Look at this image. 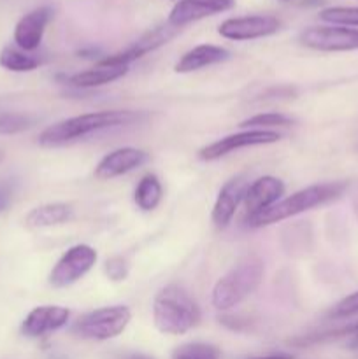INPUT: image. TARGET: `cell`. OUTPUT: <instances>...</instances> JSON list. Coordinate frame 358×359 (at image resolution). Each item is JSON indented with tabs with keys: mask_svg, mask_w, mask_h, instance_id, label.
I'll return each mask as SVG.
<instances>
[{
	"mask_svg": "<svg viewBox=\"0 0 358 359\" xmlns=\"http://www.w3.org/2000/svg\"><path fill=\"white\" fill-rule=\"evenodd\" d=\"M132 319V312L125 305H109L95 309L81 316L72 325V333L79 339L105 342L121 335Z\"/></svg>",
	"mask_w": 358,
	"mask_h": 359,
	"instance_id": "obj_5",
	"label": "cell"
},
{
	"mask_svg": "<svg viewBox=\"0 0 358 359\" xmlns=\"http://www.w3.org/2000/svg\"><path fill=\"white\" fill-rule=\"evenodd\" d=\"M347 188L346 181H333V182H321V184H312L304 189H298L293 195L281 198L276 205L256 216L246 217V223L249 228H263L269 224L279 223V221L288 219V217L298 216L302 212L316 209L319 205L337 200Z\"/></svg>",
	"mask_w": 358,
	"mask_h": 359,
	"instance_id": "obj_3",
	"label": "cell"
},
{
	"mask_svg": "<svg viewBox=\"0 0 358 359\" xmlns=\"http://www.w3.org/2000/svg\"><path fill=\"white\" fill-rule=\"evenodd\" d=\"M128 272H130L128 263H126V259L121 258V256H112V258L105 259L104 273L107 276L109 280H112V283H121V280H126Z\"/></svg>",
	"mask_w": 358,
	"mask_h": 359,
	"instance_id": "obj_26",
	"label": "cell"
},
{
	"mask_svg": "<svg viewBox=\"0 0 358 359\" xmlns=\"http://www.w3.org/2000/svg\"><path fill=\"white\" fill-rule=\"evenodd\" d=\"M97 263V251L88 244H76L67 249L49 272L53 287H69L83 279Z\"/></svg>",
	"mask_w": 358,
	"mask_h": 359,
	"instance_id": "obj_7",
	"label": "cell"
},
{
	"mask_svg": "<svg viewBox=\"0 0 358 359\" xmlns=\"http://www.w3.org/2000/svg\"><path fill=\"white\" fill-rule=\"evenodd\" d=\"M290 125H293V119L288 118L286 114H281V112H262V114H255L251 116V118L239 123V128L270 130V128H276V126H290Z\"/></svg>",
	"mask_w": 358,
	"mask_h": 359,
	"instance_id": "obj_22",
	"label": "cell"
},
{
	"mask_svg": "<svg viewBox=\"0 0 358 359\" xmlns=\"http://www.w3.org/2000/svg\"><path fill=\"white\" fill-rule=\"evenodd\" d=\"M70 318V312L62 305H41L34 311L28 312L25 321L21 323V335L28 339H39L48 333L58 332L63 326H67Z\"/></svg>",
	"mask_w": 358,
	"mask_h": 359,
	"instance_id": "obj_14",
	"label": "cell"
},
{
	"mask_svg": "<svg viewBox=\"0 0 358 359\" xmlns=\"http://www.w3.org/2000/svg\"><path fill=\"white\" fill-rule=\"evenodd\" d=\"M248 186L249 181L246 175H235L221 186L216 202H214L213 212H211V221L218 230H225L232 223L239 205L244 200Z\"/></svg>",
	"mask_w": 358,
	"mask_h": 359,
	"instance_id": "obj_12",
	"label": "cell"
},
{
	"mask_svg": "<svg viewBox=\"0 0 358 359\" xmlns=\"http://www.w3.org/2000/svg\"><path fill=\"white\" fill-rule=\"evenodd\" d=\"M202 319L195 298L179 284L161 287L153 300V323L164 335H185Z\"/></svg>",
	"mask_w": 358,
	"mask_h": 359,
	"instance_id": "obj_2",
	"label": "cell"
},
{
	"mask_svg": "<svg viewBox=\"0 0 358 359\" xmlns=\"http://www.w3.org/2000/svg\"><path fill=\"white\" fill-rule=\"evenodd\" d=\"M119 359H154L153 356H147V354H140V353H132V354H125L123 358Z\"/></svg>",
	"mask_w": 358,
	"mask_h": 359,
	"instance_id": "obj_31",
	"label": "cell"
},
{
	"mask_svg": "<svg viewBox=\"0 0 358 359\" xmlns=\"http://www.w3.org/2000/svg\"><path fill=\"white\" fill-rule=\"evenodd\" d=\"M41 60L35 58L34 55L27 51H21L20 48H4L0 51V67L11 72H32V70L39 69Z\"/></svg>",
	"mask_w": 358,
	"mask_h": 359,
	"instance_id": "obj_21",
	"label": "cell"
},
{
	"mask_svg": "<svg viewBox=\"0 0 358 359\" xmlns=\"http://www.w3.org/2000/svg\"><path fill=\"white\" fill-rule=\"evenodd\" d=\"M319 20L329 25L358 28V7H325L319 11Z\"/></svg>",
	"mask_w": 358,
	"mask_h": 359,
	"instance_id": "obj_24",
	"label": "cell"
},
{
	"mask_svg": "<svg viewBox=\"0 0 358 359\" xmlns=\"http://www.w3.org/2000/svg\"><path fill=\"white\" fill-rule=\"evenodd\" d=\"M263 276L265 265L262 258L256 255L244 256L214 284L211 304L216 311H232L258 290Z\"/></svg>",
	"mask_w": 358,
	"mask_h": 359,
	"instance_id": "obj_4",
	"label": "cell"
},
{
	"mask_svg": "<svg viewBox=\"0 0 358 359\" xmlns=\"http://www.w3.org/2000/svg\"><path fill=\"white\" fill-rule=\"evenodd\" d=\"M150 161V154L137 147H118L105 154L95 167L93 175L98 181H111L137 170Z\"/></svg>",
	"mask_w": 358,
	"mask_h": 359,
	"instance_id": "obj_11",
	"label": "cell"
},
{
	"mask_svg": "<svg viewBox=\"0 0 358 359\" xmlns=\"http://www.w3.org/2000/svg\"><path fill=\"white\" fill-rule=\"evenodd\" d=\"M279 30V20L269 14H251V16L228 18L218 27V34L228 41H255L270 37Z\"/></svg>",
	"mask_w": 358,
	"mask_h": 359,
	"instance_id": "obj_9",
	"label": "cell"
},
{
	"mask_svg": "<svg viewBox=\"0 0 358 359\" xmlns=\"http://www.w3.org/2000/svg\"><path fill=\"white\" fill-rule=\"evenodd\" d=\"M251 359H293V356H290V354H269V356H260Z\"/></svg>",
	"mask_w": 358,
	"mask_h": 359,
	"instance_id": "obj_30",
	"label": "cell"
},
{
	"mask_svg": "<svg viewBox=\"0 0 358 359\" xmlns=\"http://www.w3.org/2000/svg\"><path fill=\"white\" fill-rule=\"evenodd\" d=\"M74 219V209L72 205L63 202H53V203H44V205H39L35 209H32L30 212L25 217V224L28 228H51V226H60V224L70 223Z\"/></svg>",
	"mask_w": 358,
	"mask_h": 359,
	"instance_id": "obj_19",
	"label": "cell"
},
{
	"mask_svg": "<svg viewBox=\"0 0 358 359\" xmlns=\"http://www.w3.org/2000/svg\"><path fill=\"white\" fill-rule=\"evenodd\" d=\"M34 126V119L27 114H18V112H6L0 114V135H13L20 133Z\"/></svg>",
	"mask_w": 358,
	"mask_h": 359,
	"instance_id": "obj_25",
	"label": "cell"
},
{
	"mask_svg": "<svg viewBox=\"0 0 358 359\" xmlns=\"http://www.w3.org/2000/svg\"><path fill=\"white\" fill-rule=\"evenodd\" d=\"M161 198H164V188H161L160 179L154 174L144 175L133 193V202H135L137 209H140L142 212H151L160 205Z\"/></svg>",
	"mask_w": 358,
	"mask_h": 359,
	"instance_id": "obj_20",
	"label": "cell"
},
{
	"mask_svg": "<svg viewBox=\"0 0 358 359\" xmlns=\"http://www.w3.org/2000/svg\"><path fill=\"white\" fill-rule=\"evenodd\" d=\"M284 195V182L274 175H263L253 181L246 189L242 205L246 209V217L256 216L263 210L276 205Z\"/></svg>",
	"mask_w": 358,
	"mask_h": 359,
	"instance_id": "obj_15",
	"label": "cell"
},
{
	"mask_svg": "<svg viewBox=\"0 0 358 359\" xmlns=\"http://www.w3.org/2000/svg\"><path fill=\"white\" fill-rule=\"evenodd\" d=\"M53 18V9L48 6L37 7L25 14L14 27V42L21 51L32 53L41 46L46 27Z\"/></svg>",
	"mask_w": 358,
	"mask_h": 359,
	"instance_id": "obj_16",
	"label": "cell"
},
{
	"mask_svg": "<svg viewBox=\"0 0 358 359\" xmlns=\"http://www.w3.org/2000/svg\"><path fill=\"white\" fill-rule=\"evenodd\" d=\"M11 198H13V188L7 182H0V214L9 207Z\"/></svg>",
	"mask_w": 358,
	"mask_h": 359,
	"instance_id": "obj_28",
	"label": "cell"
},
{
	"mask_svg": "<svg viewBox=\"0 0 358 359\" xmlns=\"http://www.w3.org/2000/svg\"><path fill=\"white\" fill-rule=\"evenodd\" d=\"M2 158H4V154H2V153H0V161H2Z\"/></svg>",
	"mask_w": 358,
	"mask_h": 359,
	"instance_id": "obj_32",
	"label": "cell"
},
{
	"mask_svg": "<svg viewBox=\"0 0 358 359\" xmlns=\"http://www.w3.org/2000/svg\"><path fill=\"white\" fill-rule=\"evenodd\" d=\"M358 314V291L344 297L336 307L330 311V318L333 319H346L353 318Z\"/></svg>",
	"mask_w": 358,
	"mask_h": 359,
	"instance_id": "obj_27",
	"label": "cell"
},
{
	"mask_svg": "<svg viewBox=\"0 0 358 359\" xmlns=\"http://www.w3.org/2000/svg\"><path fill=\"white\" fill-rule=\"evenodd\" d=\"M281 2H290V0H281Z\"/></svg>",
	"mask_w": 358,
	"mask_h": 359,
	"instance_id": "obj_33",
	"label": "cell"
},
{
	"mask_svg": "<svg viewBox=\"0 0 358 359\" xmlns=\"http://www.w3.org/2000/svg\"><path fill=\"white\" fill-rule=\"evenodd\" d=\"M126 74H128V67H111L97 63L93 69L65 77V84L77 88V90H91V88H100L105 86V84L114 83V81L121 79Z\"/></svg>",
	"mask_w": 358,
	"mask_h": 359,
	"instance_id": "obj_18",
	"label": "cell"
},
{
	"mask_svg": "<svg viewBox=\"0 0 358 359\" xmlns=\"http://www.w3.org/2000/svg\"><path fill=\"white\" fill-rule=\"evenodd\" d=\"M302 46L323 53H344L358 49V28L340 25H318L300 32Z\"/></svg>",
	"mask_w": 358,
	"mask_h": 359,
	"instance_id": "obj_6",
	"label": "cell"
},
{
	"mask_svg": "<svg viewBox=\"0 0 358 359\" xmlns=\"http://www.w3.org/2000/svg\"><path fill=\"white\" fill-rule=\"evenodd\" d=\"M235 0H178L168 13L167 23L175 28L186 27L190 23L216 16L234 9Z\"/></svg>",
	"mask_w": 358,
	"mask_h": 359,
	"instance_id": "obj_13",
	"label": "cell"
},
{
	"mask_svg": "<svg viewBox=\"0 0 358 359\" xmlns=\"http://www.w3.org/2000/svg\"><path fill=\"white\" fill-rule=\"evenodd\" d=\"M279 140L281 133L274 132V130H242V132L221 137V139L207 144L199 151V158L202 161H216L234 151L244 149V147L267 146V144L279 142Z\"/></svg>",
	"mask_w": 358,
	"mask_h": 359,
	"instance_id": "obj_8",
	"label": "cell"
},
{
	"mask_svg": "<svg viewBox=\"0 0 358 359\" xmlns=\"http://www.w3.org/2000/svg\"><path fill=\"white\" fill-rule=\"evenodd\" d=\"M171 359H220V349L204 342H190L175 347Z\"/></svg>",
	"mask_w": 358,
	"mask_h": 359,
	"instance_id": "obj_23",
	"label": "cell"
},
{
	"mask_svg": "<svg viewBox=\"0 0 358 359\" xmlns=\"http://www.w3.org/2000/svg\"><path fill=\"white\" fill-rule=\"evenodd\" d=\"M144 114L139 111H123V109H112V111L88 112V114L74 116L63 121L48 126L39 135V144L42 147H58L69 144L72 140L83 139V137L98 133L102 130L119 128V126L133 125L142 119Z\"/></svg>",
	"mask_w": 358,
	"mask_h": 359,
	"instance_id": "obj_1",
	"label": "cell"
},
{
	"mask_svg": "<svg viewBox=\"0 0 358 359\" xmlns=\"http://www.w3.org/2000/svg\"><path fill=\"white\" fill-rule=\"evenodd\" d=\"M179 28L172 27V25H160V27L153 28L151 32L144 34L135 44L128 46L126 49L123 51L114 53V55H109L104 56V58L98 60L97 63L100 65H111V67H130V63H133L135 60L142 58L146 56L150 51H154L158 49L160 46L167 44L175 34H178Z\"/></svg>",
	"mask_w": 358,
	"mask_h": 359,
	"instance_id": "obj_10",
	"label": "cell"
},
{
	"mask_svg": "<svg viewBox=\"0 0 358 359\" xmlns=\"http://www.w3.org/2000/svg\"><path fill=\"white\" fill-rule=\"evenodd\" d=\"M347 349H351V351H358V332L357 333H353V335L350 337V340H347Z\"/></svg>",
	"mask_w": 358,
	"mask_h": 359,
	"instance_id": "obj_29",
	"label": "cell"
},
{
	"mask_svg": "<svg viewBox=\"0 0 358 359\" xmlns=\"http://www.w3.org/2000/svg\"><path fill=\"white\" fill-rule=\"evenodd\" d=\"M230 58V51L216 44H199L193 49L186 51L175 63L174 70L178 74H190L202 70L206 67L218 65Z\"/></svg>",
	"mask_w": 358,
	"mask_h": 359,
	"instance_id": "obj_17",
	"label": "cell"
}]
</instances>
